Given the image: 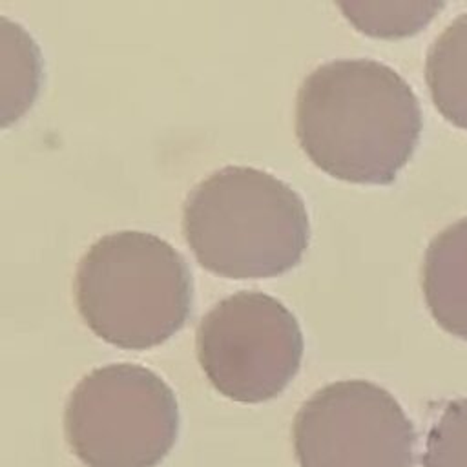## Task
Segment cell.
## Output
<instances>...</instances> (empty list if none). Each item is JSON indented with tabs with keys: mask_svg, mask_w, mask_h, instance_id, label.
<instances>
[{
	"mask_svg": "<svg viewBox=\"0 0 467 467\" xmlns=\"http://www.w3.org/2000/svg\"><path fill=\"white\" fill-rule=\"evenodd\" d=\"M421 126L410 84L374 58L323 62L297 88V142L319 170L341 181L392 182L414 153Z\"/></svg>",
	"mask_w": 467,
	"mask_h": 467,
	"instance_id": "1",
	"label": "cell"
},
{
	"mask_svg": "<svg viewBox=\"0 0 467 467\" xmlns=\"http://www.w3.org/2000/svg\"><path fill=\"white\" fill-rule=\"evenodd\" d=\"M182 234L206 270L232 279L274 277L308 248L301 195L277 175L244 164L201 179L182 204Z\"/></svg>",
	"mask_w": 467,
	"mask_h": 467,
	"instance_id": "2",
	"label": "cell"
},
{
	"mask_svg": "<svg viewBox=\"0 0 467 467\" xmlns=\"http://www.w3.org/2000/svg\"><path fill=\"white\" fill-rule=\"evenodd\" d=\"M75 303L95 336L142 350L171 337L192 308V274L166 239L142 230L99 237L77 263Z\"/></svg>",
	"mask_w": 467,
	"mask_h": 467,
	"instance_id": "3",
	"label": "cell"
},
{
	"mask_svg": "<svg viewBox=\"0 0 467 467\" xmlns=\"http://www.w3.org/2000/svg\"><path fill=\"white\" fill-rule=\"evenodd\" d=\"M179 431L171 387L137 363L89 370L69 392L64 432L86 467H157Z\"/></svg>",
	"mask_w": 467,
	"mask_h": 467,
	"instance_id": "4",
	"label": "cell"
},
{
	"mask_svg": "<svg viewBox=\"0 0 467 467\" xmlns=\"http://www.w3.org/2000/svg\"><path fill=\"white\" fill-rule=\"evenodd\" d=\"M303 332L274 296L239 290L215 303L195 330L197 359L208 381L239 403L281 394L303 359Z\"/></svg>",
	"mask_w": 467,
	"mask_h": 467,
	"instance_id": "5",
	"label": "cell"
},
{
	"mask_svg": "<svg viewBox=\"0 0 467 467\" xmlns=\"http://www.w3.org/2000/svg\"><path fill=\"white\" fill-rule=\"evenodd\" d=\"M299 467H412L416 431L398 400L368 379H339L296 412Z\"/></svg>",
	"mask_w": 467,
	"mask_h": 467,
	"instance_id": "6",
	"label": "cell"
},
{
	"mask_svg": "<svg viewBox=\"0 0 467 467\" xmlns=\"http://www.w3.org/2000/svg\"><path fill=\"white\" fill-rule=\"evenodd\" d=\"M421 292L436 323L467 339V215L429 241L421 261Z\"/></svg>",
	"mask_w": 467,
	"mask_h": 467,
	"instance_id": "7",
	"label": "cell"
},
{
	"mask_svg": "<svg viewBox=\"0 0 467 467\" xmlns=\"http://www.w3.org/2000/svg\"><path fill=\"white\" fill-rule=\"evenodd\" d=\"M425 82L436 109L467 130V11L454 16L429 46Z\"/></svg>",
	"mask_w": 467,
	"mask_h": 467,
	"instance_id": "8",
	"label": "cell"
},
{
	"mask_svg": "<svg viewBox=\"0 0 467 467\" xmlns=\"http://www.w3.org/2000/svg\"><path fill=\"white\" fill-rule=\"evenodd\" d=\"M42 80L40 49L18 22L0 16V124L18 120L33 104Z\"/></svg>",
	"mask_w": 467,
	"mask_h": 467,
	"instance_id": "9",
	"label": "cell"
},
{
	"mask_svg": "<svg viewBox=\"0 0 467 467\" xmlns=\"http://www.w3.org/2000/svg\"><path fill=\"white\" fill-rule=\"evenodd\" d=\"M363 33L396 38L416 33L443 7V2H336Z\"/></svg>",
	"mask_w": 467,
	"mask_h": 467,
	"instance_id": "10",
	"label": "cell"
},
{
	"mask_svg": "<svg viewBox=\"0 0 467 467\" xmlns=\"http://www.w3.org/2000/svg\"><path fill=\"white\" fill-rule=\"evenodd\" d=\"M423 467H467V398L451 400L427 432Z\"/></svg>",
	"mask_w": 467,
	"mask_h": 467,
	"instance_id": "11",
	"label": "cell"
}]
</instances>
